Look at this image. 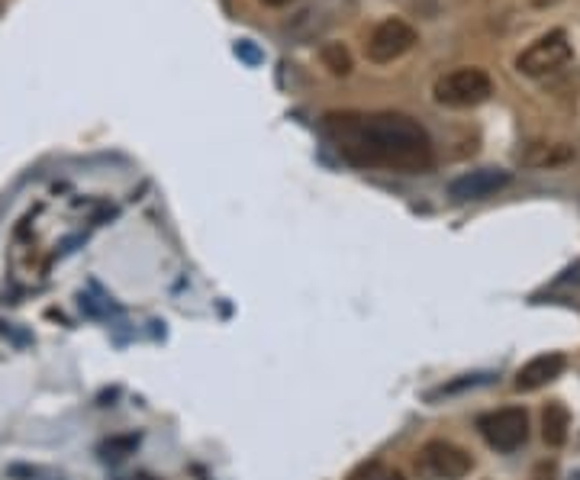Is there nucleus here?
<instances>
[{
	"instance_id": "1",
	"label": "nucleus",
	"mask_w": 580,
	"mask_h": 480,
	"mask_svg": "<svg viewBox=\"0 0 580 480\" xmlns=\"http://www.w3.org/2000/svg\"><path fill=\"white\" fill-rule=\"evenodd\" d=\"M323 133L336 152L355 168L387 171H429L435 162L432 139L406 113H326Z\"/></svg>"
},
{
	"instance_id": "2",
	"label": "nucleus",
	"mask_w": 580,
	"mask_h": 480,
	"mask_svg": "<svg viewBox=\"0 0 580 480\" xmlns=\"http://www.w3.org/2000/svg\"><path fill=\"white\" fill-rule=\"evenodd\" d=\"M493 94V81L487 71L481 68H455L442 75L432 87L435 104L452 107V110H464V107H477Z\"/></svg>"
},
{
	"instance_id": "3",
	"label": "nucleus",
	"mask_w": 580,
	"mask_h": 480,
	"mask_svg": "<svg viewBox=\"0 0 580 480\" xmlns=\"http://www.w3.org/2000/svg\"><path fill=\"white\" fill-rule=\"evenodd\" d=\"M571 55L574 49H571L568 33H564V29H551V33L535 39L529 49H522V55L516 58V71L526 78H545L568 65Z\"/></svg>"
},
{
	"instance_id": "4",
	"label": "nucleus",
	"mask_w": 580,
	"mask_h": 480,
	"mask_svg": "<svg viewBox=\"0 0 580 480\" xmlns=\"http://www.w3.org/2000/svg\"><path fill=\"white\" fill-rule=\"evenodd\" d=\"M477 429H481L484 442L497 452L510 455L516 448L526 445L529 439V413L522 406H503V410L484 413L477 419Z\"/></svg>"
},
{
	"instance_id": "5",
	"label": "nucleus",
	"mask_w": 580,
	"mask_h": 480,
	"mask_svg": "<svg viewBox=\"0 0 580 480\" xmlns=\"http://www.w3.org/2000/svg\"><path fill=\"white\" fill-rule=\"evenodd\" d=\"M471 468H474L471 455L445 439L426 442L416 455V471L429 480H461L471 474Z\"/></svg>"
},
{
	"instance_id": "6",
	"label": "nucleus",
	"mask_w": 580,
	"mask_h": 480,
	"mask_svg": "<svg viewBox=\"0 0 580 480\" xmlns=\"http://www.w3.org/2000/svg\"><path fill=\"white\" fill-rule=\"evenodd\" d=\"M416 42H419V33L410 23L400 20V17H390V20L374 26V33L365 42V55L374 65H387V62H397L400 55L410 52Z\"/></svg>"
},
{
	"instance_id": "7",
	"label": "nucleus",
	"mask_w": 580,
	"mask_h": 480,
	"mask_svg": "<svg viewBox=\"0 0 580 480\" xmlns=\"http://www.w3.org/2000/svg\"><path fill=\"white\" fill-rule=\"evenodd\" d=\"M506 184H510V171H503V168H477V171L461 174V178H455L452 184H448V197L461 200V203L464 200H487L497 191H503Z\"/></svg>"
},
{
	"instance_id": "8",
	"label": "nucleus",
	"mask_w": 580,
	"mask_h": 480,
	"mask_svg": "<svg viewBox=\"0 0 580 480\" xmlns=\"http://www.w3.org/2000/svg\"><path fill=\"white\" fill-rule=\"evenodd\" d=\"M564 368H568V358H564L561 352L535 355V358H529L526 365L516 371L513 387L519 390V394H532V390H542L545 384L558 381V377L564 374Z\"/></svg>"
},
{
	"instance_id": "9",
	"label": "nucleus",
	"mask_w": 580,
	"mask_h": 480,
	"mask_svg": "<svg viewBox=\"0 0 580 480\" xmlns=\"http://www.w3.org/2000/svg\"><path fill=\"white\" fill-rule=\"evenodd\" d=\"M526 168H561L574 162V145L568 142H532L519 155Z\"/></svg>"
},
{
	"instance_id": "10",
	"label": "nucleus",
	"mask_w": 580,
	"mask_h": 480,
	"mask_svg": "<svg viewBox=\"0 0 580 480\" xmlns=\"http://www.w3.org/2000/svg\"><path fill=\"white\" fill-rule=\"evenodd\" d=\"M571 432V413L564 403H548L542 413V439L548 448H561Z\"/></svg>"
},
{
	"instance_id": "11",
	"label": "nucleus",
	"mask_w": 580,
	"mask_h": 480,
	"mask_svg": "<svg viewBox=\"0 0 580 480\" xmlns=\"http://www.w3.org/2000/svg\"><path fill=\"white\" fill-rule=\"evenodd\" d=\"M323 65L332 71V75L345 78L348 71H352V52H348L342 42H329V46L323 49Z\"/></svg>"
},
{
	"instance_id": "12",
	"label": "nucleus",
	"mask_w": 580,
	"mask_h": 480,
	"mask_svg": "<svg viewBox=\"0 0 580 480\" xmlns=\"http://www.w3.org/2000/svg\"><path fill=\"white\" fill-rule=\"evenodd\" d=\"M352 480H403V477L397 471L384 468L381 461H374V464H368V468H361Z\"/></svg>"
},
{
	"instance_id": "13",
	"label": "nucleus",
	"mask_w": 580,
	"mask_h": 480,
	"mask_svg": "<svg viewBox=\"0 0 580 480\" xmlns=\"http://www.w3.org/2000/svg\"><path fill=\"white\" fill-rule=\"evenodd\" d=\"M558 284H580V261H574V265H571L568 271L561 274V278H558Z\"/></svg>"
},
{
	"instance_id": "14",
	"label": "nucleus",
	"mask_w": 580,
	"mask_h": 480,
	"mask_svg": "<svg viewBox=\"0 0 580 480\" xmlns=\"http://www.w3.org/2000/svg\"><path fill=\"white\" fill-rule=\"evenodd\" d=\"M236 55H242V58H249V62H258V58H261V55H258V52L252 49V46H249V42H239V46H236Z\"/></svg>"
},
{
	"instance_id": "15",
	"label": "nucleus",
	"mask_w": 580,
	"mask_h": 480,
	"mask_svg": "<svg viewBox=\"0 0 580 480\" xmlns=\"http://www.w3.org/2000/svg\"><path fill=\"white\" fill-rule=\"evenodd\" d=\"M529 4H532V7H539V10H545V7H555L558 0H529Z\"/></svg>"
},
{
	"instance_id": "16",
	"label": "nucleus",
	"mask_w": 580,
	"mask_h": 480,
	"mask_svg": "<svg viewBox=\"0 0 580 480\" xmlns=\"http://www.w3.org/2000/svg\"><path fill=\"white\" fill-rule=\"evenodd\" d=\"M261 4H265V7H287L290 0H261Z\"/></svg>"
},
{
	"instance_id": "17",
	"label": "nucleus",
	"mask_w": 580,
	"mask_h": 480,
	"mask_svg": "<svg viewBox=\"0 0 580 480\" xmlns=\"http://www.w3.org/2000/svg\"><path fill=\"white\" fill-rule=\"evenodd\" d=\"M126 480H152V477H126Z\"/></svg>"
}]
</instances>
